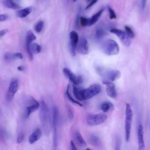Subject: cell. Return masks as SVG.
Returning <instances> with one entry per match:
<instances>
[{"instance_id":"cell-1","label":"cell","mask_w":150,"mask_h":150,"mask_svg":"<svg viewBox=\"0 0 150 150\" xmlns=\"http://www.w3.org/2000/svg\"><path fill=\"white\" fill-rule=\"evenodd\" d=\"M101 92V87L98 84H93L87 88L79 90L75 85L73 86V93L75 98L80 101L90 99Z\"/></svg>"},{"instance_id":"cell-2","label":"cell","mask_w":150,"mask_h":150,"mask_svg":"<svg viewBox=\"0 0 150 150\" xmlns=\"http://www.w3.org/2000/svg\"><path fill=\"white\" fill-rule=\"evenodd\" d=\"M39 106V119L43 128L44 133L49 135L51 129V119L50 112L48 106L44 100H41Z\"/></svg>"},{"instance_id":"cell-3","label":"cell","mask_w":150,"mask_h":150,"mask_svg":"<svg viewBox=\"0 0 150 150\" xmlns=\"http://www.w3.org/2000/svg\"><path fill=\"white\" fill-rule=\"evenodd\" d=\"M101 49L103 52L108 56L116 55L120 52L118 44L114 40L111 39H108L103 42Z\"/></svg>"},{"instance_id":"cell-4","label":"cell","mask_w":150,"mask_h":150,"mask_svg":"<svg viewBox=\"0 0 150 150\" xmlns=\"http://www.w3.org/2000/svg\"><path fill=\"white\" fill-rule=\"evenodd\" d=\"M52 113V126L54 129V138H53V146L54 149H56L58 146V125L59 121V112L58 107L54 106L53 107Z\"/></svg>"},{"instance_id":"cell-5","label":"cell","mask_w":150,"mask_h":150,"mask_svg":"<svg viewBox=\"0 0 150 150\" xmlns=\"http://www.w3.org/2000/svg\"><path fill=\"white\" fill-rule=\"evenodd\" d=\"M132 116L133 113L132 108L130 104L127 103L125 105V136L126 141H128L130 139Z\"/></svg>"},{"instance_id":"cell-6","label":"cell","mask_w":150,"mask_h":150,"mask_svg":"<svg viewBox=\"0 0 150 150\" xmlns=\"http://www.w3.org/2000/svg\"><path fill=\"white\" fill-rule=\"evenodd\" d=\"M99 74L102 77L104 80L114 82L118 79L121 76V73L118 70H104L102 69H98Z\"/></svg>"},{"instance_id":"cell-7","label":"cell","mask_w":150,"mask_h":150,"mask_svg":"<svg viewBox=\"0 0 150 150\" xmlns=\"http://www.w3.org/2000/svg\"><path fill=\"white\" fill-rule=\"evenodd\" d=\"M107 118V115L104 113L90 114L87 117V123L91 126L100 125Z\"/></svg>"},{"instance_id":"cell-8","label":"cell","mask_w":150,"mask_h":150,"mask_svg":"<svg viewBox=\"0 0 150 150\" xmlns=\"http://www.w3.org/2000/svg\"><path fill=\"white\" fill-rule=\"evenodd\" d=\"M110 32L115 34L124 46L128 47L131 45V39L127 35L125 32L117 28H111L110 30Z\"/></svg>"},{"instance_id":"cell-9","label":"cell","mask_w":150,"mask_h":150,"mask_svg":"<svg viewBox=\"0 0 150 150\" xmlns=\"http://www.w3.org/2000/svg\"><path fill=\"white\" fill-rule=\"evenodd\" d=\"M63 72L65 76L75 86L79 85L83 82V78L80 76H76L69 68H65L63 69Z\"/></svg>"},{"instance_id":"cell-10","label":"cell","mask_w":150,"mask_h":150,"mask_svg":"<svg viewBox=\"0 0 150 150\" xmlns=\"http://www.w3.org/2000/svg\"><path fill=\"white\" fill-rule=\"evenodd\" d=\"M19 88V82L18 80L12 81L9 86L8 90L6 95V100L8 101H11L14 97L16 93Z\"/></svg>"},{"instance_id":"cell-11","label":"cell","mask_w":150,"mask_h":150,"mask_svg":"<svg viewBox=\"0 0 150 150\" xmlns=\"http://www.w3.org/2000/svg\"><path fill=\"white\" fill-rule=\"evenodd\" d=\"M69 39H70V52L73 56H75L76 55V46L79 39V37L78 34L75 31H71L69 34Z\"/></svg>"},{"instance_id":"cell-12","label":"cell","mask_w":150,"mask_h":150,"mask_svg":"<svg viewBox=\"0 0 150 150\" xmlns=\"http://www.w3.org/2000/svg\"><path fill=\"white\" fill-rule=\"evenodd\" d=\"M29 105L27 106L25 108V111L24 113V117L25 118H28L30 115L34 111L37 110L40 106V103L38 102L34 98L31 97Z\"/></svg>"},{"instance_id":"cell-13","label":"cell","mask_w":150,"mask_h":150,"mask_svg":"<svg viewBox=\"0 0 150 150\" xmlns=\"http://www.w3.org/2000/svg\"><path fill=\"white\" fill-rule=\"evenodd\" d=\"M76 51L82 55H86L89 53V44L85 38H81L79 39L77 44Z\"/></svg>"},{"instance_id":"cell-14","label":"cell","mask_w":150,"mask_h":150,"mask_svg":"<svg viewBox=\"0 0 150 150\" xmlns=\"http://www.w3.org/2000/svg\"><path fill=\"white\" fill-rule=\"evenodd\" d=\"M103 84L106 86V93L107 96L112 99H115L117 97V91L114 84L110 81L103 80Z\"/></svg>"},{"instance_id":"cell-15","label":"cell","mask_w":150,"mask_h":150,"mask_svg":"<svg viewBox=\"0 0 150 150\" xmlns=\"http://www.w3.org/2000/svg\"><path fill=\"white\" fill-rule=\"evenodd\" d=\"M137 137H138V149L142 150L145 148V144L144 141V129L143 126L141 124H139L138 127L137 131Z\"/></svg>"},{"instance_id":"cell-16","label":"cell","mask_w":150,"mask_h":150,"mask_svg":"<svg viewBox=\"0 0 150 150\" xmlns=\"http://www.w3.org/2000/svg\"><path fill=\"white\" fill-rule=\"evenodd\" d=\"M3 4L6 8L17 10L20 8V0H2Z\"/></svg>"},{"instance_id":"cell-17","label":"cell","mask_w":150,"mask_h":150,"mask_svg":"<svg viewBox=\"0 0 150 150\" xmlns=\"http://www.w3.org/2000/svg\"><path fill=\"white\" fill-rule=\"evenodd\" d=\"M42 135V131L39 128L36 129L30 136L29 142L30 144H34L37 141H38Z\"/></svg>"},{"instance_id":"cell-18","label":"cell","mask_w":150,"mask_h":150,"mask_svg":"<svg viewBox=\"0 0 150 150\" xmlns=\"http://www.w3.org/2000/svg\"><path fill=\"white\" fill-rule=\"evenodd\" d=\"M75 139L76 144L80 147L83 148L87 146V143L83 138L82 134L79 131H76L75 133Z\"/></svg>"},{"instance_id":"cell-19","label":"cell","mask_w":150,"mask_h":150,"mask_svg":"<svg viewBox=\"0 0 150 150\" xmlns=\"http://www.w3.org/2000/svg\"><path fill=\"white\" fill-rule=\"evenodd\" d=\"M37 39L36 36L34 34V32L31 31L30 30L27 32V36H26V48L27 51H28L30 48V45Z\"/></svg>"},{"instance_id":"cell-20","label":"cell","mask_w":150,"mask_h":150,"mask_svg":"<svg viewBox=\"0 0 150 150\" xmlns=\"http://www.w3.org/2000/svg\"><path fill=\"white\" fill-rule=\"evenodd\" d=\"M23 55L21 53H7L5 55V59L8 62L13 61L16 59H23Z\"/></svg>"},{"instance_id":"cell-21","label":"cell","mask_w":150,"mask_h":150,"mask_svg":"<svg viewBox=\"0 0 150 150\" xmlns=\"http://www.w3.org/2000/svg\"><path fill=\"white\" fill-rule=\"evenodd\" d=\"M32 11V8L31 7H27L24 9L19 10L17 13V15L20 18H24L29 15Z\"/></svg>"},{"instance_id":"cell-22","label":"cell","mask_w":150,"mask_h":150,"mask_svg":"<svg viewBox=\"0 0 150 150\" xmlns=\"http://www.w3.org/2000/svg\"><path fill=\"white\" fill-rule=\"evenodd\" d=\"M104 11V9H101V10L99 11L97 13H96L95 14H94L91 18L89 19V26H92L93 25H94L99 20V18H100L101 14H103Z\"/></svg>"},{"instance_id":"cell-23","label":"cell","mask_w":150,"mask_h":150,"mask_svg":"<svg viewBox=\"0 0 150 150\" xmlns=\"http://www.w3.org/2000/svg\"><path fill=\"white\" fill-rule=\"evenodd\" d=\"M89 141L92 145L96 147H99L101 145V142L100 138L94 134H92L89 136Z\"/></svg>"},{"instance_id":"cell-24","label":"cell","mask_w":150,"mask_h":150,"mask_svg":"<svg viewBox=\"0 0 150 150\" xmlns=\"http://www.w3.org/2000/svg\"><path fill=\"white\" fill-rule=\"evenodd\" d=\"M69 89H70V86L68 85V87H67V88H66V93H65L66 96L70 102H72V103L76 104H77V105H78V106H80V107H82L83 105H82L79 101L76 100L75 99H73V98L72 97V96H71L70 94Z\"/></svg>"},{"instance_id":"cell-25","label":"cell","mask_w":150,"mask_h":150,"mask_svg":"<svg viewBox=\"0 0 150 150\" xmlns=\"http://www.w3.org/2000/svg\"><path fill=\"white\" fill-rule=\"evenodd\" d=\"M114 106L113 104L108 101H106L103 103L100 106V109L102 110L103 113H107L110 110L113 108Z\"/></svg>"},{"instance_id":"cell-26","label":"cell","mask_w":150,"mask_h":150,"mask_svg":"<svg viewBox=\"0 0 150 150\" xmlns=\"http://www.w3.org/2000/svg\"><path fill=\"white\" fill-rule=\"evenodd\" d=\"M106 35V32L104 31L103 29L101 28H97L95 31V38L97 41H100Z\"/></svg>"},{"instance_id":"cell-27","label":"cell","mask_w":150,"mask_h":150,"mask_svg":"<svg viewBox=\"0 0 150 150\" xmlns=\"http://www.w3.org/2000/svg\"><path fill=\"white\" fill-rule=\"evenodd\" d=\"M44 21H39L35 25V31L37 33H40L42 31V30L44 28Z\"/></svg>"},{"instance_id":"cell-28","label":"cell","mask_w":150,"mask_h":150,"mask_svg":"<svg viewBox=\"0 0 150 150\" xmlns=\"http://www.w3.org/2000/svg\"><path fill=\"white\" fill-rule=\"evenodd\" d=\"M124 28H125V33L127 34V35L131 39L134 38V37H135V35H134V33L132 30L131 29V28H130V27L126 25V26H125Z\"/></svg>"},{"instance_id":"cell-29","label":"cell","mask_w":150,"mask_h":150,"mask_svg":"<svg viewBox=\"0 0 150 150\" xmlns=\"http://www.w3.org/2000/svg\"><path fill=\"white\" fill-rule=\"evenodd\" d=\"M79 23L83 27L89 26V19L84 17H81L79 18Z\"/></svg>"},{"instance_id":"cell-30","label":"cell","mask_w":150,"mask_h":150,"mask_svg":"<svg viewBox=\"0 0 150 150\" xmlns=\"http://www.w3.org/2000/svg\"><path fill=\"white\" fill-rule=\"evenodd\" d=\"M121 140L120 137L117 136L115 139V149L119 150L121 149Z\"/></svg>"},{"instance_id":"cell-31","label":"cell","mask_w":150,"mask_h":150,"mask_svg":"<svg viewBox=\"0 0 150 150\" xmlns=\"http://www.w3.org/2000/svg\"><path fill=\"white\" fill-rule=\"evenodd\" d=\"M108 11L109 13V18L110 20H114L117 18V15L115 11L110 7H108Z\"/></svg>"},{"instance_id":"cell-32","label":"cell","mask_w":150,"mask_h":150,"mask_svg":"<svg viewBox=\"0 0 150 150\" xmlns=\"http://www.w3.org/2000/svg\"><path fill=\"white\" fill-rule=\"evenodd\" d=\"M68 118L69 119V120H72L74 117V114H73V111L71 107H70L69 106H68Z\"/></svg>"},{"instance_id":"cell-33","label":"cell","mask_w":150,"mask_h":150,"mask_svg":"<svg viewBox=\"0 0 150 150\" xmlns=\"http://www.w3.org/2000/svg\"><path fill=\"white\" fill-rule=\"evenodd\" d=\"M24 139V134L23 132H21L17 137V144H20L21 143L23 140Z\"/></svg>"},{"instance_id":"cell-34","label":"cell","mask_w":150,"mask_h":150,"mask_svg":"<svg viewBox=\"0 0 150 150\" xmlns=\"http://www.w3.org/2000/svg\"><path fill=\"white\" fill-rule=\"evenodd\" d=\"M98 1V0H91L89 2V4L87 6L86 10H89V8H90L92 6H93Z\"/></svg>"},{"instance_id":"cell-35","label":"cell","mask_w":150,"mask_h":150,"mask_svg":"<svg viewBox=\"0 0 150 150\" xmlns=\"http://www.w3.org/2000/svg\"><path fill=\"white\" fill-rule=\"evenodd\" d=\"M8 15L6 14H0V22H3L8 19Z\"/></svg>"},{"instance_id":"cell-36","label":"cell","mask_w":150,"mask_h":150,"mask_svg":"<svg viewBox=\"0 0 150 150\" xmlns=\"http://www.w3.org/2000/svg\"><path fill=\"white\" fill-rule=\"evenodd\" d=\"M7 32H8V30L7 29L0 31V38L4 37L5 35H6L7 34Z\"/></svg>"},{"instance_id":"cell-37","label":"cell","mask_w":150,"mask_h":150,"mask_svg":"<svg viewBox=\"0 0 150 150\" xmlns=\"http://www.w3.org/2000/svg\"><path fill=\"white\" fill-rule=\"evenodd\" d=\"M70 149L72 150H76L77 149V148L75 146V144L74 143V142L72 140L70 141Z\"/></svg>"},{"instance_id":"cell-38","label":"cell","mask_w":150,"mask_h":150,"mask_svg":"<svg viewBox=\"0 0 150 150\" xmlns=\"http://www.w3.org/2000/svg\"><path fill=\"white\" fill-rule=\"evenodd\" d=\"M146 0H141V7L142 10H144L145 7L146 6Z\"/></svg>"},{"instance_id":"cell-39","label":"cell","mask_w":150,"mask_h":150,"mask_svg":"<svg viewBox=\"0 0 150 150\" xmlns=\"http://www.w3.org/2000/svg\"><path fill=\"white\" fill-rule=\"evenodd\" d=\"M4 138V132L2 130H0V139H3Z\"/></svg>"},{"instance_id":"cell-40","label":"cell","mask_w":150,"mask_h":150,"mask_svg":"<svg viewBox=\"0 0 150 150\" xmlns=\"http://www.w3.org/2000/svg\"><path fill=\"white\" fill-rule=\"evenodd\" d=\"M17 69L19 71H24V67L23 66H19Z\"/></svg>"},{"instance_id":"cell-41","label":"cell","mask_w":150,"mask_h":150,"mask_svg":"<svg viewBox=\"0 0 150 150\" xmlns=\"http://www.w3.org/2000/svg\"><path fill=\"white\" fill-rule=\"evenodd\" d=\"M91 1V0H86V1H87V2H88V3H89V1Z\"/></svg>"},{"instance_id":"cell-42","label":"cell","mask_w":150,"mask_h":150,"mask_svg":"<svg viewBox=\"0 0 150 150\" xmlns=\"http://www.w3.org/2000/svg\"><path fill=\"white\" fill-rule=\"evenodd\" d=\"M76 1H77V0H73V2H76Z\"/></svg>"}]
</instances>
